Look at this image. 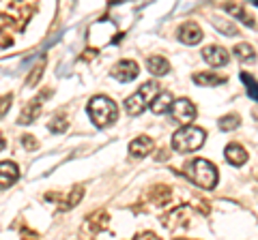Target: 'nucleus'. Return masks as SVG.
Instances as JSON below:
<instances>
[{
    "mask_svg": "<svg viewBox=\"0 0 258 240\" xmlns=\"http://www.w3.org/2000/svg\"><path fill=\"white\" fill-rule=\"evenodd\" d=\"M185 174L189 176V180L194 182V185H198L205 191L215 189L217 180H220L217 167L211 161H207V159H191V161L187 163V167H185Z\"/></svg>",
    "mask_w": 258,
    "mask_h": 240,
    "instance_id": "1",
    "label": "nucleus"
},
{
    "mask_svg": "<svg viewBox=\"0 0 258 240\" xmlns=\"http://www.w3.org/2000/svg\"><path fill=\"white\" fill-rule=\"evenodd\" d=\"M88 116H91L95 127L103 129V127L116 123L118 105L110 97H106V94H97V97H93L88 101Z\"/></svg>",
    "mask_w": 258,
    "mask_h": 240,
    "instance_id": "2",
    "label": "nucleus"
},
{
    "mask_svg": "<svg viewBox=\"0 0 258 240\" xmlns=\"http://www.w3.org/2000/svg\"><path fill=\"white\" fill-rule=\"evenodd\" d=\"M205 138L207 133L205 129H200V127H181L179 131L172 135V150L181 155H189V153H196L198 148H203L205 144Z\"/></svg>",
    "mask_w": 258,
    "mask_h": 240,
    "instance_id": "3",
    "label": "nucleus"
},
{
    "mask_svg": "<svg viewBox=\"0 0 258 240\" xmlns=\"http://www.w3.org/2000/svg\"><path fill=\"white\" fill-rule=\"evenodd\" d=\"M157 94H159V84H157V82H147V84H142L134 94H129V97L125 99V109H127V114H129V116H140L142 111L147 109V105H151V103L155 101Z\"/></svg>",
    "mask_w": 258,
    "mask_h": 240,
    "instance_id": "4",
    "label": "nucleus"
},
{
    "mask_svg": "<svg viewBox=\"0 0 258 240\" xmlns=\"http://www.w3.org/2000/svg\"><path fill=\"white\" fill-rule=\"evenodd\" d=\"M50 97H52V90L47 88V90L39 92L32 101H28L26 107L22 109V114H20V118H18V125H32V123H35V120L39 118V114H41V109H43L41 103H43L45 99H50Z\"/></svg>",
    "mask_w": 258,
    "mask_h": 240,
    "instance_id": "5",
    "label": "nucleus"
},
{
    "mask_svg": "<svg viewBox=\"0 0 258 240\" xmlns=\"http://www.w3.org/2000/svg\"><path fill=\"white\" fill-rule=\"evenodd\" d=\"M170 116H172L174 123H181L183 127H189V123L196 118V105H194L189 99H176L172 103Z\"/></svg>",
    "mask_w": 258,
    "mask_h": 240,
    "instance_id": "6",
    "label": "nucleus"
},
{
    "mask_svg": "<svg viewBox=\"0 0 258 240\" xmlns=\"http://www.w3.org/2000/svg\"><path fill=\"white\" fill-rule=\"evenodd\" d=\"M140 75V67L136 60H120L116 62L114 67H112V77L118 79V82H132V79H136Z\"/></svg>",
    "mask_w": 258,
    "mask_h": 240,
    "instance_id": "7",
    "label": "nucleus"
},
{
    "mask_svg": "<svg viewBox=\"0 0 258 240\" xmlns=\"http://www.w3.org/2000/svg\"><path fill=\"white\" fill-rule=\"evenodd\" d=\"M203 58L211 67H224L226 62L230 60V54L222 45H207V47H203Z\"/></svg>",
    "mask_w": 258,
    "mask_h": 240,
    "instance_id": "8",
    "label": "nucleus"
},
{
    "mask_svg": "<svg viewBox=\"0 0 258 240\" xmlns=\"http://www.w3.org/2000/svg\"><path fill=\"white\" fill-rule=\"evenodd\" d=\"M179 39L185 45H198L203 41V28L196 22H185L179 28Z\"/></svg>",
    "mask_w": 258,
    "mask_h": 240,
    "instance_id": "9",
    "label": "nucleus"
},
{
    "mask_svg": "<svg viewBox=\"0 0 258 240\" xmlns=\"http://www.w3.org/2000/svg\"><path fill=\"white\" fill-rule=\"evenodd\" d=\"M224 157H226V161H228L230 165H235V167H241V165H245L247 163V150L241 146V144L237 142H230L228 146L224 148Z\"/></svg>",
    "mask_w": 258,
    "mask_h": 240,
    "instance_id": "10",
    "label": "nucleus"
},
{
    "mask_svg": "<svg viewBox=\"0 0 258 240\" xmlns=\"http://www.w3.org/2000/svg\"><path fill=\"white\" fill-rule=\"evenodd\" d=\"M153 148H155V142H153L149 135H140V138H136L132 144H129V155L136 157V159H142L153 153Z\"/></svg>",
    "mask_w": 258,
    "mask_h": 240,
    "instance_id": "11",
    "label": "nucleus"
},
{
    "mask_svg": "<svg viewBox=\"0 0 258 240\" xmlns=\"http://www.w3.org/2000/svg\"><path fill=\"white\" fill-rule=\"evenodd\" d=\"M20 178V167L13 161H3L0 163V189H7L15 185Z\"/></svg>",
    "mask_w": 258,
    "mask_h": 240,
    "instance_id": "12",
    "label": "nucleus"
},
{
    "mask_svg": "<svg viewBox=\"0 0 258 240\" xmlns=\"http://www.w3.org/2000/svg\"><path fill=\"white\" fill-rule=\"evenodd\" d=\"M110 225V214L106 210H97L95 214H91L84 221V229L91 231V234H99L101 229H106Z\"/></svg>",
    "mask_w": 258,
    "mask_h": 240,
    "instance_id": "13",
    "label": "nucleus"
},
{
    "mask_svg": "<svg viewBox=\"0 0 258 240\" xmlns=\"http://www.w3.org/2000/svg\"><path fill=\"white\" fill-rule=\"evenodd\" d=\"M82 197H84V187L82 185L71 187L62 197H58V208L60 210H71V208H76L80 204V199Z\"/></svg>",
    "mask_w": 258,
    "mask_h": 240,
    "instance_id": "14",
    "label": "nucleus"
},
{
    "mask_svg": "<svg viewBox=\"0 0 258 240\" xmlns=\"http://www.w3.org/2000/svg\"><path fill=\"white\" fill-rule=\"evenodd\" d=\"M224 11H228L232 18H237L239 22H243L245 26H254V18L245 11V7L241 5V3H224Z\"/></svg>",
    "mask_w": 258,
    "mask_h": 240,
    "instance_id": "15",
    "label": "nucleus"
},
{
    "mask_svg": "<svg viewBox=\"0 0 258 240\" xmlns=\"http://www.w3.org/2000/svg\"><path fill=\"white\" fill-rule=\"evenodd\" d=\"M191 79L196 82L198 86H205V88H213V86H220L226 82V77L222 75H215V73H209V71H200V73H194Z\"/></svg>",
    "mask_w": 258,
    "mask_h": 240,
    "instance_id": "16",
    "label": "nucleus"
},
{
    "mask_svg": "<svg viewBox=\"0 0 258 240\" xmlns=\"http://www.w3.org/2000/svg\"><path fill=\"white\" fill-rule=\"evenodd\" d=\"M172 103H174V99L170 92H159L155 101L151 103V109H153V114H166V111L172 109Z\"/></svg>",
    "mask_w": 258,
    "mask_h": 240,
    "instance_id": "17",
    "label": "nucleus"
},
{
    "mask_svg": "<svg viewBox=\"0 0 258 240\" xmlns=\"http://www.w3.org/2000/svg\"><path fill=\"white\" fill-rule=\"evenodd\" d=\"M147 67L153 75H166L170 73V62H168L164 56H151L147 60Z\"/></svg>",
    "mask_w": 258,
    "mask_h": 240,
    "instance_id": "18",
    "label": "nucleus"
},
{
    "mask_svg": "<svg viewBox=\"0 0 258 240\" xmlns=\"http://www.w3.org/2000/svg\"><path fill=\"white\" fill-rule=\"evenodd\" d=\"M232 54H235L237 58L243 62V65H249V62L256 60V52H254V47L249 45V43H239V45H235Z\"/></svg>",
    "mask_w": 258,
    "mask_h": 240,
    "instance_id": "19",
    "label": "nucleus"
},
{
    "mask_svg": "<svg viewBox=\"0 0 258 240\" xmlns=\"http://www.w3.org/2000/svg\"><path fill=\"white\" fill-rule=\"evenodd\" d=\"M211 24L215 26V30H220L222 35H226V37H232V35H239V30H237V26L232 24L230 20H224V18H213L211 20Z\"/></svg>",
    "mask_w": 258,
    "mask_h": 240,
    "instance_id": "20",
    "label": "nucleus"
},
{
    "mask_svg": "<svg viewBox=\"0 0 258 240\" xmlns=\"http://www.w3.org/2000/svg\"><path fill=\"white\" fill-rule=\"evenodd\" d=\"M151 197H153V202H155L157 206H164L168 199H170V187H161V185H157V187H153L151 189V193H149Z\"/></svg>",
    "mask_w": 258,
    "mask_h": 240,
    "instance_id": "21",
    "label": "nucleus"
},
{
    "mask_svg": "<svg viewBox=\"0 0 258 240\" xmlns=\"http://www.w3.org/2000/svg\"><path fill=\"white\" fill-rule=\"evenodd\" d=\"M241 82L245 84L247 97H249V99H254V101L258 103V82H256V79H254L252 75H249V73H245V71H243V73H241Z\"/></svg>",
    "mask_w": 258,
    "mask_h": 240,
    "instance_id": "22",
    "label": "nucleus"
},
{
    "mask_svg": "<svg viewBox=\"0 0 258 240\" xmlns=\"http://www.w3.org/2000/svg\"><path fill=\"white\" fill-rule=\"evenodd\" d=\"M220 129L222 131H235L237 127L241 125V118H239V114H226V116H222L220 118Z\"/></svg>",
    "mask_w": 258,
    "mask_h": 240,
    "instance_id": "23",
    "label": "nucleus"
},
{
    "mask_svg": "<svg viewBox=\"0 0 258 240\" xmlns=\"http://www.w3.org/2000/svg\"><path fill=\"white\" fill-rule=\"evenodd\" d=\"M43 67H45V56H43V58H39V62H37V65L32 67V71H30V75L26 77V86H28V88L39 84V77H41V73H43Z\"/></svg>",
    "mask_w": 258,
    "mask_h": 240,
    "instance_id": "24",
    "label": "nucleus"
},
{
    "mask_svg": "<svg viewBox=\"0 0 258 240\" xmlns=\"http://www.w3.org/2000/svg\"><path fill=\"white\" fill-rule=\"evenodd\" d=\"M47 127H50L52 133H64L69 129V120H67V116H64V114H56Z\"/></svg>",
    "mask_w": 258,
    "mask_h": 240,
    "instance_id": "25",
    "label": "nucleus"
},
{
    "mask_svg": "<svg viewBox=\"0 0 258 240\" xmlns=\"http://www.w3.org/2000/svg\"><path fill=\"white\" fill-rule=\"evenodd\" d=\"M22 146L26 148V150H37L39 148V142H37L35 135H24V138H22Z\"/></svg>",
    "mask_w": 258,
    "mask_h": 240,
    "instance_id": "26",
    "label": "nucleus"
},
{
    "mask_svg": "<svg viewBox=\"0 0 258 240\" xmlns=\"http://www.w3.org/2000/svg\"><path fill=\"white\" fill-rule=\"evenodd\" d=\"M11 101H13L11 94H3V97H0V118H3V116L7 114V111H9Z\"/></svg>",
    "mask_w": 258,
    "mask_h": 240,
    "instance_id": "27",
    "label": "nucleus"
},
{
    "mask_svg": "<svg viewBox=\"0 0 258 240\" xmlns=\"http://www.w3.org/2000/svg\"><path fill=\"white\" fill-rule=\"evenodd\" d=\"M22 240H41V236L37 231H32L30 227H24L22 229Z\"/></svg>",
    "mask_w": 258,
    "mask_h": 240,
    "instance_id": "28",
    "label": "nucleus"
},
{
    "mask_svg": "<svg viewBox=\"0 0 258 240\" xmlns=\"http://www.w3.org/2000/svg\"><path fill=\"white\" fill-rule=\"evenodd\" d=\"M134 240H159L155 234H151V231H147V234H140L138 238H134Z\"/></svg>",
    "mask_w": 258,
    "mask_h": 240,
    "instance_id": "29",
    "label": "nucleus"
},
{
    "mask_svg": "<svg viewBox=\"0 0 258 240\" xmlns=\"http://www.w3.org/2000/svg\"><path fill=\"white\" fill-rule=\"evenodd\" d=\"M3 148H5V135L0 133V150H3Z\"/></svg>",
    "mask_w": 258,
    "mask_h": 240,
    "instance_id": "30",
    "label": "nucleus"
},
{
    "mask_svg": "<svg viewBox=\"0 0 258 240\" xmlns=\"http://www.w3.org/2000/svg\"><path fill=\"white\" fill-rule=\"evenodd\" d=\"M252 5H254V7H258V0H254V3H252Z\"/></svg>",
    "mask_w": 258,
    "mask_h": 240,
    "instance_id": "31",
    "label": "nucleus"
}]
</instances>
